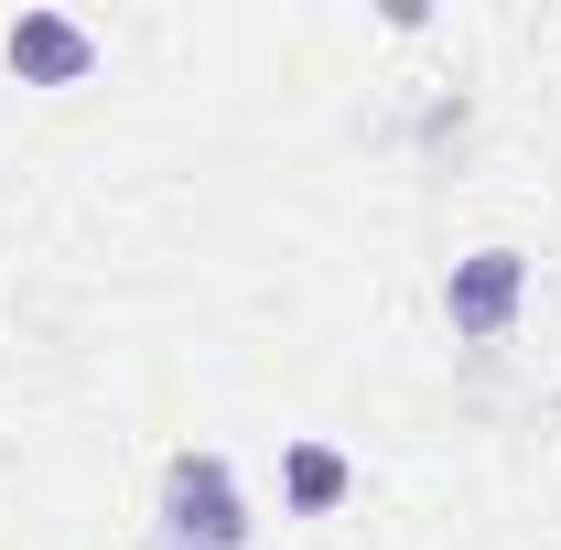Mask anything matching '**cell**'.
Segmentation results:
<instances>
[{
  "label": "cell",
  "mask_w": 561,
  "mask_h": 550,
  "mask_svg": "<svg viewBox=\"0 0 561 550\" xmlns=\"http://www.w3.org/2000/svg\"><path fill=\"white\" fill-rule=\"evenodd\" d=\"M518 302H529V260L518 249H476V260H454V280H443V313H454V335H507L518 324Z\"/></svg>",
  "instance_id": "7a4b0ae2"
},
{
  "label": "cell",
  "mask_w": 561,
  "mask_h": 550,
  "mask_svg": "<svg viewBox=\"0 0 561 550\" xmlns=\"http://www.w3.org/2000/svg\"><path fill=\"white\" fill-rule=\"evenodd\" d=\"M162 540L173 550H249V496L227 454H173L162 465Z\"/></svg>",
  "instance_id": "6da1fadb"
},
{
  "label": "cell",
  "mask_w": 561,
  "mask_h": 550,
  "mask_svg": "<svg viewBox=\"0 0 561 550\" xmlns=\"http://www.w3.org/2000/svg\"><path fill=\"white\" fill-rule=\"evenodd\" d=\"M346 454H335V443H291V454H280V496H291V507H302V518H313V507H335V496H346Z\"/></svg>",
  "instance_id": "277c9868"
},
{
  "label": "cell",
  "mask_w": 561,
  "mask_h": 550,
  "mask_svg": "<svg viewBox=\"0 0 561 550\" xmlns=\"http://www.w3.org/2000/svg\"><path fill=\"white\" fill-rule=\"evenodd\" d=\"M11 66H22V87H76L98 66V33L76 11H11Z\"/></svg>",
  "instance_id": "3957f363"
}]
</instances>
